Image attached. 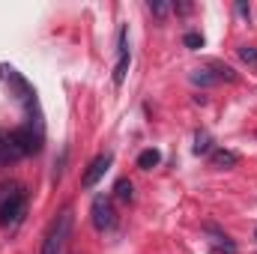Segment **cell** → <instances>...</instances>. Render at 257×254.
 <instances>
[{
	"label": "cell",
	"instance_id": "10",
	"mask_svg": "<svg viewBox=\"0 0 257 254\" xmlns=\"http://www.w3.org/2000/svg\"><path fill=\"white\" fill-rule=\"evenodd\" d=\"M209 147H212V138H209L206 132H197V135H194V156L209 153Z\"/></svg>",
	"mask_w": 257,
	"mask_h": 254
},
{
	"label": "cell",
	"instance_id": "1",
	"mask_svg": "<svg viewBox=\"0 0 257 254\" xmlns=\"http://www.w3.org/2000/svg\"><path fill=\"white\" fill-rule=\"evenodd\" d=\"M42 150V132L33 126H21L12 132H0V165L18 162Z\"/></svg>",
	"mask_w": 257,
	"mask_h": 254
},
{
	"label": "cell",
	"instance_id": "4",
	"mask_svg": "<svg viewBox=\"0 0 257 254\" xmlns=\"http://www.w3.org/2000/svg\"><path fill=\"white\" fill-rule=\"evenodd\" d=\"M93 224H96V230H111L114 224H117V215H114V206H111V200L105 197V194H99L96 200H93Z\"/></svg>",
	"mask_w": 257,
	"mask_h": 254
},
{
	"label": "cell",
	"instance_id": "14",
	"mask_svg": "<svg viewBox=\"0 0 257 254\" xmlns=\"http://www.w3.org/2000/svg\"><path fill=\"white\" fill-rule=\"evenodd\" d=\"M168 9H171V3H159V0L153 3V0H150V12H156V15H168Z\"/></svg>",
	"mask_w": 257,
	"mask_h": 254
},
{
	"label": "cell",
	"instance_id": "6",
	"mask_svg": "<svg viewBox=\"0 0 257 254\" xmlns=\"http://www.w3.org/2000/svg\"><path fill=\"white\" fill-rule=\"evenodd\" d=\"M128 63H132V54H128V45H126V30H120V36H117V66H114V84L117 87L126 81Z\"/></svg>",
	"mask_w": 257,
	"mask_h": 254
},
{
	"label": "cell",
	"instance_id": "12",
	"mask_svg": "<svg viewBox=\"0 0 257 254\" xmlns=\"http://www.w3.org/2000/svg\"><path fill=\"white\" fill-rule=\"evenodd\" d=\"M183 42H186V48H192V51H197V48H203V36H200L197 30H189V33L183 36Z\"/></svg>",
	"mask_w": 257,
	"mask_h": 254
},
{
	"label": "cell",
	"instance_id": "7",
	"mask_svg": "<svg viewBox=\"0 0 257 254\" xmlns=\"http://www.w3.org/2000/svg\"><path fill=\"white\" fill-rule=\"evenodd\" d=\"M212 165L215 168H236L239 165V156L233 150H215L212 153Z\"/></svg>",
	"mask_w": 257,
	"mask_h": 254
},
{
	"label": "cell",
	"instance_id": "8",
	"mask_svg": "<svg viewBox=\"0 0 257 254\" xmlns=\"http://www.w3.org/2000/svg\"><path fill=\"white\" fill-rule=\"evenodd\" d=\"M159 162H162V153L153 150V147L138 156V168H141V171H153V168H159Z\"/></svg>",
	"mask_w": 257,
	"mask_h": 254
},
{
	"label": "cell",
	"instance_id": "5",
	"mask_svg": "<svg viewBox=\"0 0 257 254\" xmlns=\"http://www.w3.org/2000/svg\"><path fill=\"white\" fill-rule=\"evenodd\" d=\"M111 162H114V156L111 153H99L93 162H90V168L84 171V177H81V186L84 189H93L105 174H108V168H111Z\"/></svg>",
	"mask_w": 257,
	"mask_h": 254
},
{
	"label": "cell",
	"instance_id": "9",
	"mask_svg": "<svg viewBox=\"0 0 257 254\" xmlns=\"http://www.w3.org/2000/svg\"><path fill=\"white\" fill-rule=\"evenodd\" d=\"M132 183H128V180H117V186H114V194H117V200H120V203H128V200H132V197H135V194H132Z\"/></svg>",
	"mask_w": 257,
	"mask_h": 254
},
{
	"label": "cell",
	"instance_id": "11",
	"mask_svg": "<svg viewBox=\"0 0 257 254\" xmlns=\"http://www.w3.org/2000/svg\"><path fill=\"white\" fill-rule=\"evenodd\" d=\"M218 78L215 75H209L206 69H197V72H192V84H200V87H212Z\"/></svg>",
	"mask_w": 257,
	"mask_h": 254
},
{
	"label": "cell",
	"instance_id": "13",
	"mask_svg": "<svg viewBox=\"0 0 257 254\" xmlns=\"http://www.w3.org/2000/svg\"><path fill=\"white\" fill-rule=\"evenodd\" d=\"M239 57H242V63L257 66V48H251V45H242V48H239Z\"/></svg>",
	"mask_w": 257,
	"mask_h": 254
},
{
	"label": "cell",
	"instance_id": "15",
	"mask_svg": "<svg viewBox=\"0 0 257 254\" xmlns=\"http://www.w3.org/2000/svg\"><path fill=\"white\" fill-rule=\"evenodd\" d=\"M236 12H239V15H251V9H248L245 3H236Z\"/></svg>",
	"mask_w": 257,
	"mask_h": 254
},
{
	"label": "cell",
	"instance_id": "2",
	"mask_svg": "<svg viewBox=\"0 0 257 254\" xmlns=\"http://www.w3.org/2000/svg\"><path fill=\"white\" fill-rule=\"evenodd\" d=\"M27 212V194L24 189H12L0 200V227H15Z\"/></svg>",
	"mask_w": 257,
	"mask_h": 254
},
{
	"label": "cell",
	"instance_id": "3",
	"mask_svg": "<svg viewBox=\"0 0 257 254\" xmlns=\"http://www.w3.org/2000/svg\"><path fill=\"white\" fill-rule=\"evenodd\" d=\"M69 230H72V212L63 209L57 215V221L51 224L48 236H45V245H42V254H63V245L69 239Z\"/></svg>",
	"mask_w": 257,
	"mask_h": 254
}]
</instances>
